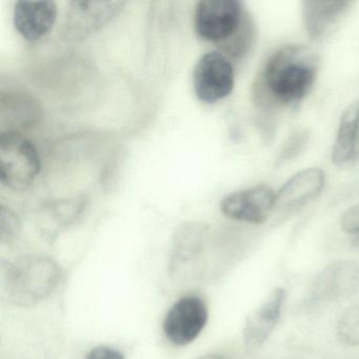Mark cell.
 Wrapping results in <instances>:
<instances>
[{
	"mask_svg": "<svg viewBox=\"0 0 359 359\" xmlns=\"http://www.w3.org/2000/svg\"><path fill=\"white\" fill-rule=\"evenodd\" d=\"M350 0L317 1L304 0L302 3V20L306 35L311 41H319L331 34L353 6Z\"/></svg>",
	"mask_w": 359,
	"mask_h": 359,
	"instance_id": "cell-12",
	"label": "cell"
},
{
	"mask_svg": "<svg viewBox=\"0 0 359 359\" xmlns=\"http://www.w3.org/2000/svg\"><path fill=\"white\" fill-rule=\"evenodd\" d=\"M355 241H356L357 245H359V234L356 235V239H355Z\"/></svg>",
	"mask_w": 359,
	"mask_h": 359,
	"instance_id": "cell-22",
	"label": "cell"
},
{
	"mask_svg": "<svg viewBox=\"0 0 359 359\" xmlns=\"http://www.w3.org/2000/svg\"><path fill=\"white\" fill-rule=\"evenodd\" d=\"M317 75V60L308 48L285 46L266 60L256 83L259 104L295 107L310 93Z\"/></svg>",
	"mask_w": 359,
	"mask_h": 359,
	"instance_id": "cell-1",
	"label": "cell"
},
{
	"mask_svg": "<svg viewBox=\"0 0 359 359\" xmlns=\"http://www.w3.org/2000/svg\"><path fill=\"white\" fill-rule=\"evenodd\" d=\"M41 169L35 144L20 132L0 134V182L15 192L28 190Z\"/></svg>",
	"mask_w": 359,
	"mask_h": 359,
	"instance_id": "cell-4",
	"label": "cell"
},
{
	"mask_svg": "<svg viewBox=\"0 0 359 359\" xmlns=\"http://www.w3.org/2000/svg\"><path fill=\"white\" fill-rule=\"evenodd\" d=\"M208 318L209 312L203 298L184 296L168 311L163 320V333L174 346H187L201 335Z\"/></svg>",
	"mask_w": 359,
	"mask_h": 359,
	"instance_id": "cell-7",
	"label": "cell"
},
{
	"mask_svg": "<svg viewBox=\"0 0 359 359\" xmlns=\"http://www.w3.org/2000/svg\"><path fill=\"white\" fill-rule=\"evenodd\" d=\"M325 175L318 168H309L292 176L276 192L274 211L290 215L304 209L323 192Z\"/></svg>",
	"mask_w": 359,
	"mask_h": 359,
	"instance_id": "cell-10",
	"label": "cell"
},
{
	"mask_svg": "<svg viewBox=\"0 0 359 359\" xmlns=\"http://www.w3.org/2000/svg\"><path fill=\"white\" fill-rule=\"evenodd\" d=\"M359 289V264L336 260L323 268L313 280L309 299L330 302L354 295Z\"/></svg>",
	"mask_w": 359,
	"mask_h": 359,
	"instance_id": "cell-8",
	"label": "cell"
},
{
	"mask_svg": "<svg viewBox=\"0 0 359 359\" xmlns=\"http://www.w3.org/2000/svg\"><path fill=\"white\" fill-rule=\"evenodd\" d=\"M198 359H224L222 356H219V355L216 354H208L205 355V356L199 357Z\"/></svg>",
	"mask_w": 359,
	"mask_h": 359,
	"instance_id": "cell-21",
	"label": "cell"
},
{
	"mask_svg": "<svg viewBox=\"0 0 359 359\" xmlns=\"http://www.w3.org/2000/svg\"><path fill=\"white\" fill-rule=\"evenodd\" d=\"M86 359H126L123 353L111 346H100L92 348Z\"/></svg>",
	"mask_w": 359,
	"mask_h": 359,
	"instance_id": "cell-20",
	"label": "cell"
},
{
	"mask_svg": "<svg viewBox=\"0 0 359 359\" xmlns=\"http://www.w3.org/2000/svg\"><path fill=\"white\" fill-rule=\"evenodd\" d=\"M126 4V1H71L62 27V36L71 41L87 39L119 15Z\"/></svg>",
	"mask_w": 359,
	"mask_h": 359,
	"instance_id": "cell-6",
	"label": "cell"
},
{
	"mask_svg": "<svg viewBox=\"0 0 359 359\" xmlns=\"http://www.w3.org/2000/svg\"><path fill=\"white\" fill-rule=\"evenodd\" d=\"M20 231L18 216L10 208L1 205L0 208V239L1 243H10L18 237Z\"/></svg>",
	"mask_w": 359,
	"mask_h": 359,
	"instance_id": "cell-17",
	"label": "cell"
},
{
	"mask_svg": "<svg viewBox=\"0 0 359 359\" xmlns=\"http://www.w3.org/2000/svg\"><path fill=\"white\" fill-rule=\"evenodd\" d=\"M194 28L203 41L234 58L245 55L254 39L253 22L238 0H201L195 7Z\"/></svg>",
	"mask_w": 359,
	"mask_h": 359,
	"instance_id": "cell-2",
	"label": "cell"
},
{
	"mask_svg": "<svg viewBox=\"0 0 359 359\" xmlns=\"http://www.w3.org/2000/svg\"><path fill=\"white\" fill-rule=\"evenodd\" d=\"M57 12L54 1H18L14 7V26L22 39L36 43L51 32Z\"/></svg>",
	"mask_w": 359,
	"mask_h": 359,
	"instance_id": "cell-11",
	"label": "cell"
},
{
	"mask_svg": "<svg viewBox=\"0 0 359 359\" xmlns=\"http://www.w3.org/2000/svg\"><path fill=\"white\" fill-rule=\"evenodd\" d=\"M62 279L53 258L27 255L1 266V293L14 306H31L49 297Z\"/></svg>",
	"mask_w": 359,
	"mask_h": 359,
	"instance_id": "cell-3",
	"label": "cell"
},
{
	"mask_svg": "<svg viewBox=\"0 0 359 359\" xmlns=\"http://www.w3.org/2000/svg\"><path fill=\"white\" fill-rule=\"evenodd\" d=\"M39 104L33 98L24 94H10L1 98V123L9 119L7 131L16 132L15 128H27L34 125L39 118ZM4 131V132H7Z\"/></svg>",
	"mask_w": 359,
	"mask_h": 359,
	"instance_id": "cell-15",
	"label": "cell"
},
{
	"mask_svg": "<svg viewBox=\"0 0 359 359\" xmlns=\"http://www.w3.org/2000/svg\"><path fill=\"white\" fill-rule=\"evenodd\" d=\"M359 159V100L352 102L340 117L332 149V161L338 168L354 165Z\"/></svg>",
	"mask_w": 359,
	"mask_h": 359,
	"instance_id": "cell-14",
	"label": "cell"
},
{
	"mask_svg": "<svg viewBox=\"0 0 359 359\" xmlns=\"http://www.w3.org/2000/svg\"><path fill=\"white\" fill-rule=\"evenodd\" d=\"M234 85V67L226 54L208 52L197 62L193 72V88L203 104H215L228 97Z\"/></svg>",
	"mask_w": 359,
	"mask_h": 359,
	"instance_id": "cell-5",
	"label": "cell"
},
{
	"mask_svg": "<svg viewBox=\"0 0 359 359\" xmlns=\"http://www.w3.org/2000/svg\"><path fill=\"white\" fill-rule=\"evenodd\" d=\"M337 334L344 344L359 346V304L351 306L340 317Z\"/></svg>",
	"mask_w": 359,
	"mask_h": 359,
	"instance_id": "cell-16",
	"label": "cell"
},
{
	"mask_svg": "<svg viewBox=\"0 0 359 359\" xmlns=\"http://www.w3.org/2000/svg\"><path fill=\"white\" fill-rule=\"evenodd\" d=\"M287 293L283 287L273 290L268 299L254 311L245 321L243 339L250 350H255L264 344L280 319Z\"/></svg>",
	"mask_w": 359,
	"mask_h": 359,
	"instance_id": "cell-13",
	"label": "cell"
},
{
	"mask_svg": "<svg viewBox=\"0 0 359 359\" xmlns=\"http://www.w3.org/2000/svg\"><path fill=\"white\" fill-rule=\"evenodd\" d=\"M276 192L266 184H258L226 195L220 210L226 217L236 222L262 224L274 212Z\"/></svg>",
	"mask_w": 359,
	"mask_h": 359,
	"instance_id": "cell-9",
	"label": "cell"
},
{
	"mask_svg": "<svg viewBox=\"0 0 359 359\" xmlns=\"http://www.w3.org/2000/svg\"><path fill=\"white\" fill-rule=\"evenodd\" d=\"M342 230L348 234H359V203L348 208L342 214L341 222Z\"/></svg>",
	"mask_w": 359,
	"mask_h": 359,
	"instance_id": "cell-19",
	"label": "cell"
},
{
	"mask_svg": "<svg viewBox=\"0 0 359 359\" xmlns=\"http://www.w3.org/2000/svg\"><path fill=\"white\" fill-rule=\"evenodd\" d=\"M309 135L306 131H297L290 136L289 140L283 144L277 156V165L287 163L297 157L306 148Z\"/></svg>",
	"mask_w": 359,
	"mask_h": 359,
	"instance_id": "cell-18",
	"label": "cell"
}]
</instances>
